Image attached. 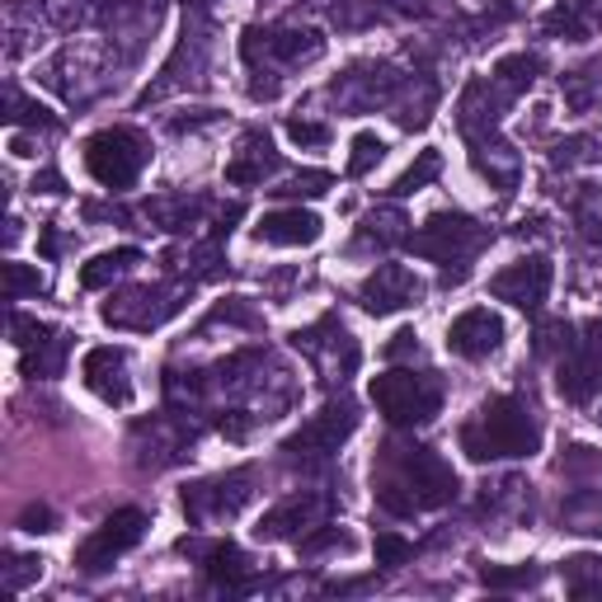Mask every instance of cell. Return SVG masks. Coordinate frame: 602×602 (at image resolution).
Returning a JSON list of instances; mask_svg holds the SVG:
<instances>
[{"label": "cell", "mask_w": 602, "mask_h": 602, "mask_svg": "<svg viewBox=\"0 0 602 602\" xmlns=\"http://www.w3.org/2000/svg\"><path fill=\"white\" fill-rule=\"evenodd\" d=\"M372 494L395 518L443 509L456 494V471L433 448H387L381 466H372Z\"/></svg>", "instance_id": "obj_1"}, {"label": "cell", "mask_w": 602, "mask_h": 602, "mask_svg": "<svg viewBox=\"0 0 602 602\" xmlns=\"http://www.w3.org/2000/svg\"><path fill=\"white\" fill-rule=\"evenodd\" d=\"M541 448V424L518 395H494L475 410V419L461 429V452L471 461H513V456H532Z\"/></svg>", "instance_id": "obj_2"}, {"label": "cell", "mask_w": 602, "mask_h": 602, "mask_svg": "<svg viewBox=\"0 0 602 602\" xmlns=\"http://www.w3.org/2000/svg\"><path fill=\"white\" fill-rule=\"evenodd\" d=\"M372 405L395 429H419L443 410V387L429 372H381L372 381Z\"/></svg>", "instance_id": "obj_3"}, {"label": "cell", "mask_w": 602, "mask_h": 602, "mask_svg": "<svg viewBox=\"0 0 602 602\" xmlns=\"http://www.w3.org/2000/svg\"><path fill=\"white\" fill-rule=\"evenodd\" d=\"M151 160V142L137 128H104L86 142V170L104 189H132Z\"/></svg>", "instance_id": "obj_4"}, {"label": "cell", "mask_w": 602, "mask_h": 602, "mask_svg": "<svg viewBox=\"0 0 602 602\" xmlns=\"http://www.w3.org/2000/svg\"><path fill=\"white\" fill-rule=\"evenodd\" d=\"M405 245L424 259H438V264H452V259H466L485 245V227L466 212H433L414 235H405Z\"/></svg>", "instance_id": "obj_5"}, {"label": "cell", "mask_w": 602, "mask_h": 602, "mask_svg": "<svg viewBox=\"0 0 602 602\" xmlns=\"http://www.w3.org/2000/svg\"><path fill=\"white\" fill-rule=\"evenodd\" d=\"M147 536V513L142 509H118L104 518V528L90 532L76 546V570L80 574H104L118 555H128L137 541Z\"/></svg>", "instance_id": "obj_6"}, {"label": "cell", "mask_w": 602, "mask_h": 602, "mask_svg": "<svg viewBox=\"0 0 602 602\" xmlns=\"http://www.w3.org/2000/svg\"><path fill=\"white\" fill-rule=\"evenodd\" d=\"M358 429V405L353 400H330L325 410H320L311 424H301L288 443H283V452L288 456H307V461H320V456H330V452H339V443Z\"/></svg>", "instance_id": "obj_7"}, {"label": "cell", "mask_w": 602, "mask_h": 602, "mask_svg": "<svg viewBox=\"0 0 602 602\" xmlns=\"http://www.w3.org/2000/svg\"><path fill=\"white\" fill-rule=\"evenodd\" d=\"M551 283H555V269L546 254H528L518 259V264H509L504 273L490 278V292L499 301H509V307L518 311H541V301L551 297Z\"/></svg>", "instance_id": "obj_8"}, {"label": "cell", "mask_w": 602, "mask_h": 602, "mask_svg": "<svg viewBox=\"0 0 602 602\" xmlns=\"http://www.w3.org/2000/svg\"><path fill=\"white\" fill-rule=\"evenodd\" d=\"M250 485H254L250 466L231 471V475H217V480H208V485L184 490V513L189 518H231V513H240L250 504V494H254Z\"/></svg>", "instance_id": "obj_9"}, {"label": "cell", "mask_w": 602, "mask_h": 602, "mask_svg": "<svg viewBox=\"0 0 602 602\" xmlns=\"http://www.w3.org/2000/svg\"><path fill=\"white\" fill-rule=\"evenodd\" d=\"M419 278L400 264H377V273L363 278V288H358V307L368 315H391V311H405L419 301Z\"/></svg>", "instance_id": "obj_10"}, {"label": "cell", "mask_w": 602, "mask_h": 602, "mask_svg": "<svg viewBox=\"0 0 602 602\" xmlns=\"http://www.w3.org/2000/svg\"><path fill=\"white\" fill-rule=\"evenodd\" d=\"M499 344H504V320H499L490 307L461 311L448 325V349L456 358H466V363H480V358L499 353Z\"/></svg>", "instance_id": "obj_11"}, {"label": "cell", "mask_w": 602, "mask_h": 602, "mask_svg": "<svg viewBox=\"0 0 602 602\" xmlns=\"http://www.w3.org/2000/svg\"><path fill=\"white\" fill-rule=\"evenodd\" d=\"M80 377L86 387L104 400V405H128L132 400V381H128V349H113V344H99L86 353L80 363Z\"/></svg>", "instance_id": "obj_12"}, {"label": "cell", "mask_w": 602, "mask_h": 602, "mask_svg": "<svg viewBox=\"0 0 602 602\" xmlns=\"http://www.w3.org/2000/svg\"><path fill=\"white\" fill-rule=\"evenodd\" d=\"M320 518H325V499H320V494H292V499H283L278 509H269V513H264V523H259L254 532H259V536H269V541H283V536L311 532Z\"/></svg>", "instance_id": "obj_13"}, {"label": "cell", "mask_w": 602, "mask_h": 602, "mask_svg": "<svg viewBox=\"0 0 602 602\" xmlns=\"http://www.w3.org/2000/svg\"><path fill=\"white\" fill-rule=\"evenodd\" d=\"M320 231H325V222H320L315 212H307V208L264 212L259 217V227H254V235L269 240V245H311V240H320Z\"/></svg>", "instance_id": "obj_14"}, {"label": "cell", "mask_w": 602, "mask_h": 602, "mask_svg": "<svg viewBox=\"0 0 602 602\" xmlns=\"http://www.w3.org/2000/svg\"><path fill=\"white\" fill-rule=\"evenodd\" d=\"M245 155H235L231 165H227V184H264V174L278 170V151L264 132H245V147H240Z\"/></svg>", "instance_id": "obj_15"}, {"label": "cell", "mask_w": 602, "mask_h": 602, "mask_svg": "<svg viewBox=\"0 0 602 602\" xmlns=\"http://www.w3.org/2000/svg\"><path fill=\"white\" fill-rule=\"evenodd\" d=\"M598 24H602L598 0H560L546 14V33H565V38H589Z\"/></svg>", "instance_id": "obj_16"}, {"label": "cell", "mask_w": 602, "mask_h": 602, "mask_svg": "<svg viewBox=\"0 0 602 602\" xmlns=\"http://www.w3.org/2000/svg\"><path fill=\"white\" fill-rule=\"evenodd\" d=\"M203 555H208L212 579H217V584H222L227 593H250V589H254V579H245L250 560H245V551H235L231 541H217V546H208Z\"/></svg>", "instance_id": "obj_17"}, {"label": "cell", "mask_w": 602, "mask_h": 602, "mask_svg": "<svg viewBox=\"0 0 602 602\" xmlns=\"http://www.w3.org/2000/svg\"><path fill=\"white\" fill-rule=\"evenodd\" d=\"M137 259H142V250H132V245H123V250H104V254H94L86 269H80V288H104V283H113L123 269H132Z\"/></svg>", "instance_id": "obj_18"}, {"label": "cell", "mask_w": 602, "mask_h": 602, "mask_svg": "<svg viewBox=\"0 0 602 602\" xmlns=\"http://www.w3.org/2000/svg\"><path fill=\"white\" fill-rule=\"evenodd\" d=\"M598 377H602V368H598V358H570V363H560V395H570L574 405H584V400L593 395V387H598Z\"/></svg>", "instance_id": "obj_19"}, {"label": "cell", "mask_w": 602, "mask_h": 602, "mask_svg": "<svg viewBox=\"0 0 602 602\" xmlns=\"http://www.w3.org/2000/svg\"><path fill=\"white\" fill-rule=\"evenodd\" d=\"M438 174H443V155H438V151H419V160L395 179L391 193H395V198H410V193H419V189H429Z\"/></svg>", "instance_id": "obj_20"}, {"label": "cell", "mask_w": 602, "mask_h": 602, "mask_svg": "<svg viewBox=\"0 0 602 602\" xmlns=\"http://www.w3.org/2000/svg\"><path fill=\"white\" fill-rule=\"evenodd\" d=\"M480 584L485 589H536L541 570L536 565H485L480 570Z\"/></svg>", "instance_id": "obj_21"}, {"label": "cell", "mask_w": 602, "mask_h": 602, "mask_svg": "<svg viewBox=\"0 0 602 602\" xmlns=\"http://www.w3.org/2000/svg\"><path fill=\"white\" fill-rule=\"evenodd\" d=\"M62 353H67V339H43L38 353H24V377H52L62 372Z\"/></svg>", "instance_id": "obj_22"}, {"label": "cell", "mask_w": 602, "mask_h": 602, "mask_svg": "<svg viewBox=\"0 0 602 602\" xmlns=\"http://www.w3.org/2000/svg\"><path fill=\"white\" fill-rule=\"evenodd\" d=\"M381 155H387V142H381L377 132H358V137H353V155H349V174H353V179H363Z\"/></svg>", "instance_id": "obj_23"}, {"label": "cell", "mask_w": 602, "mask_h": 602, "mask_svg": "<svg viewBox=\"0 0 602 602\" xmlns=\"http://www.w3.org/2000/svg\"><path fill=\"white\" fill-rule=\"evenodd\" d=\"M536 71H541V62H536V57H528V52H518V57H504V62L494 67V76L504 80L509 90H523V86H532V80H536Z\"/></svg>", "instance_id": "obj_24"}, {"label": "cell", "mask_w": 602, "mask_h": 602, "mask_svg": "<svg viewBox=\"0 0 602 602\" xmlns=\"http://www.w3.org/2000/svg\"><path fill=\"white\" fill-rule=\"evenodd\" d=\"M29 292H43V273L29 269V264H6V297L19 301Z\"/></svg>", "instance_id": "obj_25"}, {"label": "cell", "mask_w": 602, "mask_h": 602, "mask_svg": "<svg viewBox=\"0 0 602 602\" xmlns=\"http://www.w3.org/2000/svg\"><path fill=\"white\" fill-rule=\"evenodd\" d=\"M410 551L414 546L400 532H377V565L395 570V565H405V560H410Z\"/></svg>", "instance_id": "obj_26"}, {"label": "cell", "mask_w": 602, "mask_h": 602, "mask_svg": "<svg viewBox=\"0 0 602 602\" xmlns=\"http://www.w3.org/2000/svg\"><path fill=\"white\" fill-rule=\"evenodd\" d=\"M38 574H43V560H38V555H10V565H6V593H19Z\"/></svg>", "instance_id": "obj_27"}, {"label": "cell", "mask_w": 602, "mask_h": 602, "mask_svg": "<svg viewBox=\"0 0 602 602\" xmlns=\"http://www.w3.org/2000/svg\"><path fill=\"white\" fill-rule=\"evenodd\" d=\"M330 184H334V174H325V170H301L288 189H273V193H292V198L307 193V198H320V193H330Z\"/></svg>", "instance_id": "obj_28"}, {"label": "cell", "mask_w": 602, "mask_h": 602, "mask_svg": "<svg viewBox=\"0 0 602 602\" xmlns=\"http://www.w3.org/2000/svg\"><path fill=\"white\" fill-rule=\"evenodd\" d=\"M288 137L297 147H325L330 142V128L325 123H307V118H288Z\"/></svg>", "instance_id": "obj_29"}, {"label": "cell", "mask_w": 602, "mask_h": 602, "mask_svg": "<svg viewBox=\"0 0 602 602\" xmlns=\"http://www.w3.org/2000/svg\"><path fill=\"white\" fill-rule=\"evenodd\" d=\"M602 466L593 448H570L565 456H560V475H593Z\"/></svg>", "instance_id": "obj_30"}, {"label": "cell", "mask_w": 602, "mask_h": 602, "mask_svg": "<svg viewBox=\"0 0 602 602\" xmlns=\"http://www.w3.org/2000/svg\"><path fill=\"white\" fill-rule=\"evenodd\" d=\"M320 551H349V536L339 528H325V532H315V536L301 541V555H320Z\"/></svg>", "instance_id": "obj_31"}, {"label": "cell", "mask_w": 602, "mask_h": 602, "mask_svg": "<svg viewBox=\"0 0 602 602\" xmlns=\"http://www.w3.org/2000/svg\"><path fill=\"white\" fill-rule=\"evenodd\" d=\"M10 109H19V113H10V123H19V118H24V123H33V128H57V118H52L43 104H24L19 94H10Z\"/></svg>", "instance_id": "obj_32"}, {"label": "cell", "mask_w": 602, "mask_h": 602, "mask_svg": "<svg viewBox=\"0 0 602 602\" xmlns=\"http://www.w3.org/2000/svg\"><path fill=\"white\" fill-rule=\"evenodd\" d=\"M10 330H14V344H43V339H52V330L29 315H10Z\"/></svg>", "instance_id": "obj_33"}, {"label": "cell", "mask_w": 602, "mask_h": 602, "mask_svg": "<svg viewBox=\"0 0 602 602\" xmlns=\"http://www.w3.org/2000/svg\"><path fill=\"white\" fill-rule=\"evenodd\" d=\"M19 528L24 532H57V513L48 504H29L24 513H19Z\"/></svg>", "instance_id": "obj_34"}, {"label": "cell", "mask_w": 602, "mask_h": 602, "mask_svg": "<svg viewBox=\"0 0 602 602\" xmlns=\"http://www.w3.org/2000/svg\"><path fill=\"white\" fill-rule=\"evenodd\" d=\"M381 353H387L391 363H400V358H410V353L419 358V334H414V330H395V334H391V344L381 349Z\"/></svg>", "instance_id": "obj_35"}, {"label": "cell", "mask_w": 602, "mask_h": 602, "mask_svg": "<svg viewBox=\"0 0 602 602\" xmlns=\"http://www.w3.org/2000/svg\"><path fill=\"white\" fill-rule=\"evenodd\" d=\"M33 193H67V179L57 170H43V174H33Z\"/></svg>", "instance_id": "obj_36"}, {"label": "cell", "mask_w": 602, "mask_h": 602, "mask_svg": "<svg viewBox=\"0 0 602 602\" xmlns=\"http://www.w3.org/2000/svg\"><path fill=\"white\" fill-rule=\"evenodd\" d=\"M57 250H62V240H57V231H52V227H43V254L52 259Z\"/></svg>", "instance_id": "obj_37"}]
</instances>
